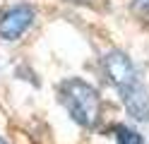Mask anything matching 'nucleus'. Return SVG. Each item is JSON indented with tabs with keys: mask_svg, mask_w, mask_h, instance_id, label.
I'll list each match as a JSON object with an SVG mask.
<instances>
[{
	"mask_svg": "<svg viewBox=\"0 0 149 144\" xmlns=\"http://www.w3.org/2000/svg\"><path fill=\"white\" fill-rule=\"evenodd\" d=\"M68 3H74V5H91L94 0H68Z\"/></svg>",
	"mask_w": 149,
	"mask_h": 144,
	"instance_id": "nucleus-6",
	"label": "nucleus"
},
{
	"mask_svg": "<svg viewBox=\"0 0 149 144\" xmlns=\"http://www.w3.org/2000/svg\"><path fill=\"white\" fill-rule=\"evenodd\" d=\"M111 130H113L116 144H144V134L137 132L135 127H130V125H125V122H116Z\"/></svg>",
	"mask_w": 149,
	"mask_h": 144,
	"instance_id": "nucleus-4",
	"label": "nucleus"
},
{
	"mask_svg": "<svg viewBox=\"0 0 149 144\" xmlns=\"http://www.w3.org/2000/svg\"><path fill=\"white\" fill-rule=\"evenodd\" d=\"M0 144H7V142H5V139H3V137H0Z\"/></svg>",
	"mask_w": 149,
	"mask_h": 144,
	"instance_id": "nucleus-7",
	"label": "nucleus"
},
{
	"mask_svg": "<svg viewBox=\"0 0 149 144\" xmlns=\"http://www.w3.org/2000/svg\"><path fill=\"white\" fill-rule=\"evenodd\" d=\"M132 10L142 19H149V0H132Z\"/></svg>",
	"mask_w": 149,
	"mask_h": 144,
	"instance_id": "nucleus-5",
	"label": "nucleus"
},
{
	"mask_svg": "<svg viewBox=\"0 0 149 144\" xmlns=\"http://www.w3.org/2000/svg\"><path fill=\"white\" fill-rule=\"evenodd\" d=\"M36 19V7L31 3H12L0 10V38L3 41H19L31 29Z\"/></svg>",
	"mask_w": 149,
	"mask_h": 144,
	"instance_id": "nucleus-3",
	"label": "nucleus"
},
{
	"mask_svg": "<svg viewBox=\"0 0 149 144\" xmlns=\"http://www.w3.org/2000/svg\"><path fill=\"white\" fill-rule=\"evenodd\" d=\"M101 72L108 79V84L118 91L120 103L130 118L139 122H149V89L137 65L127 58V53L118 51V48L108 51L101 58Z\"/></svg>",
	"mask_w": 149,
	"mask_h": 144,
	"instance_id": "nucleus-1",
	"label": "nucleus"
},
{
	"mask_svg": "<svg viewBox=\"0 0 149 144\" xmlns=\"http://www.w3.org/2000/svg\"><path fill=\"white\" fill-rule=\"evenodd\" d=\"M58 101L79 127H96L101 120V94L91 82L82 77H68L58 86Z\"/></svg>",
	"mask_w": 149,
	"mask_h": 144,
	"instance_id": "nucleus-2",
	"label": "nucleus"
}]
</instances>
